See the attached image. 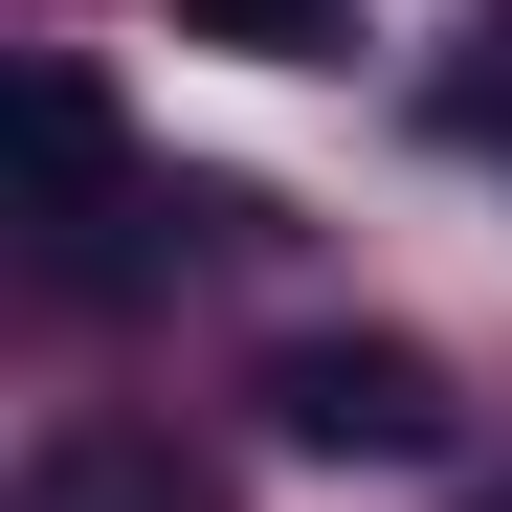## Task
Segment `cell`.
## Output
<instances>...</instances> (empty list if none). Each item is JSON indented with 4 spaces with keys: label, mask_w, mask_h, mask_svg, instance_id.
I'll return each instance as SVG.
<instances>
[{
    "label": "cell",
    "mask_w": 512,
    "mask_h": 512,
    "mask_svg": "<svg viewBox=\"0 0 512 512\" xmlns=\"http://www.w3.org/2000/svg\"><path fill=\"white\" fill-rule=\"evenodd\" d=\"M179 23H201V45H245V67H334V45H357L334 0H179Z\"/></svg>",
    "instance_id": "277c9868"
},
{
    "label": "cell",
    "mask_w": 512,
    "mask_h": 512,
    "mask_svg": "<svg viewBox=\"0 0 512 512\" xmlns=\"http://www.w3.org/2000/svg\"><path fill=\"white\" fill-rule=\"evenodd\" d=\"M23 512H201V490H179V446H134V423H67L23 468Z\"/></svg>",
    "instance_id": "3957f363"
},
{
    "label": "cell",
    "mask_w": 512,
    "mask_h": 512,
    "mask_svg": "<svg viewBox=\"0 0 512 512\" xmlns=\"http://www.w3.org/2000/svg\"><path fill=\"white\" fill-rule=\"evenodd\" d=\"M23 201H45V268L90 290L112 268V112H90V67H23Z\"/></svg>",
    "instance_id": "7a4b0ae2"
},
{
    "label": "cell",
    "mask_w": 512,
    "mask_h": 512,
    "mask_svg": "<svg viewBox=\"0 0 512 512\" xmlns=\"http://www.w3.org/2000/svg\"><path fill=\"white\" fill-rule=\"evenodd\" d=\"M268 423L334 446V468H423V446H446V379H423L401 334H312V357L268 379Z\"/></svg>",
    "instance_id": "6da1fadb"
}]
</instances>
